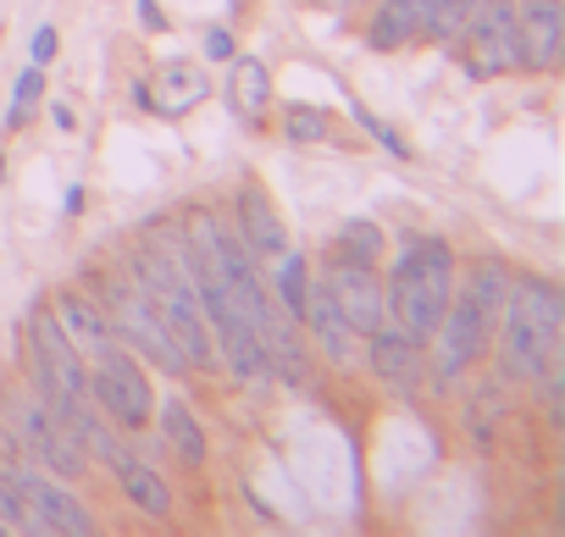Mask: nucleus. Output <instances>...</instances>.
<instances>
[{"label":"nucleus","instance_id":"nucleus-32","mask_svg":"<svg viewBox=\"0 0 565 537\" xmlns=\"http://www.w3.org/2000/svg\"><path fill=\"white\" fill-rule=\"evenodd\" d=\"M78 211H84V189L73 183V189H67V216H78Z\"/></svg>","mask_w":565,"mask_h":537},{"label":"nucleus","instance_id":"nucleus-12","mask_svg":"<svg viewBox=\"0 0 565 537\" xmlns=\"http://www.w3.org/2000/svg\"><path fill=\"white\" fill-rule=\"evenodd\" d=\"M515 45H521V67H537V73L559 67V51H565V7L559 0H521Z\"/></svg>","mask_w":565,"mask_h":537},{"label":"nucleus","instance_id":"nucleus-34","mask_svg":"<svg viewBox=\"0 0 565 537\" xmlns=\"http://www.w3.org/2000/svg\"><path fill=\"white\" fill-rule=\"evenodd\" d=\"M0 531H7V526H0Z\"/></svg>","mask_w":565,"mask_h":537},{"label":"nucleus","instance_id":"nucleus-31","mask_svg":"<svg viewBox=\"0 0 565 537\" xmlns=\"http://www.w3.org/2000/svg\"><path fill=\"white\" fill-rule=\"evenodd\" d=\"M139 18H145V29H150V34H161V29H167V18H161L156 0H139Z\"/></svg>","mask_w":565,"mask_h":537},{"label":"nucleus","instance_id":"nucleus-30","mask_svg":"<svg viewBox=\"0 0 565 537\" xmlns=\"http://www.w3.org/2000/svg\"><path fill=\"white\" fill-rule=\"evenodd\" d=\"M205 56H216V62H227V56H233V40H227L222 29H211V34H205Z\"/></svg>","mask_w":565,"mask_h":537},{"label":"nucleus","instance_id":"nucleus-9","mask_svg":"<svg viewBox=\"0 0 565 537\" xmlns=\"http://www.w3.org/2000/svg\"><path fill=\"white\" fill-rule=\"evenodd\" d=\"M0 471L18 482V493H23V504H29V515H34L40 531H62V537H89V531H95L89 509H84L67 487H56L51 476H40L29 460H7Z\"/></svg>","mask_w":565,"mask_h":537},{"label":"nucleus","instance_id":"nucleus-6","mask_svg":"<svg viewBox=\"0 0 565 537\" xmlns=\"http://www.w3.org/2000/svg\"><path fill=\"white\" fill-rule=\"evenodd\" d=\"M89 399L111 416V421H122V427H150V416H156V399H150V383H145V372H139V361L128 355V344L117 350V344H106L100 355H95V372H89Z\"/></svg>","mask_w":565,"mask_h":537},{"label":"nucleus","instance_id":"nucleus-25","mask_svg":"<svg viewBox=\"0 0 565 537\" xmlns=\"http://www.w3.org/2000/svg\"><path fill=\"white\" fill-rule=\"evenodd\" d=\"M40 89H45V73H40V67H29V73L18 78V89H12V106H7V128H23V122L34 117V100H40Z\"/></svg>","mask_w":565,"mask_h":537},{"label":"nucleus","instance_id":"nucleus-1","mask_svg":"<svg viewBox=\"0 0 565 537\" xmlns=\"http://www.w3.org/2000/svg\"><path fill=\"white\" fill-rule=\"evenodd\" d=\"M565 300L543 278H521L504 289V372L521 383H548L559 361Z\"/></svg>","mask_w":565,"mask_h":537},{"label":"nucleus","instance_id":"nucleus-2","mask_svg":"<svg viewBox=\"0 0 565 537\" xmlns=\"http://www.w3.org/2000/svg\"><path fill=\"white\" fill-rule=\"evenodd\" d=\"M388 305H394V327L411 339V344H433L438 333V316L455 294V255L449 244L438 238H411L394 278H388Z\"/></svg>","mask_w":565,"mask_h":537},{"label":"nucleus","instance_id":"nucleus-11","mask_svg":"<svg viewBox=\"0 0 565 537\" xmlns=\"http://www.w3.org/2000/svg\"><path fill=\"white\" fill-rule=\"evenodd\" d=\"M18 432L29 438V449L40 454V465H51L56 476H78L84 471V438H78V427H67L40 394L18 410Z\"/></svg>","mask_w":565,"mask_h":537},{"label":"nucleus","instance_id":"nucleus-28","mask_svg":"<svg viewBox=\"0 0 565 537\" xmlns=\"http://www.w3.org/2000/svg\"><path fill=\"white\" fill-rule=\"evenodd\" d=\"M355 117H361V122H366V128L377 133V144H388V155H399V161H405V139H399L394 128H383V122H377L372 111H361V106H355Z\"/></svg>","mask_w":565,"mask_h":537},{"label":"nucleus","instance_id":"nucleus-24","mask_svg":"<svg viewBox=\"0 0 565 537\" xmlns=\"http://www.w3.org/2000/svg\"><path fill=\"white\" fill-rule=\"evenodd\" d=\"M477 7H482V0H438V7H433V23H427V40H438V45L460 40L466 23L477 18Z\"/></svg>","mask_w":565,"mask_h":537},{"label":"nucleus","instance_id":"nucleus-4","mask_svg":"<svg viewBox=\"0 0 565 537\" xmlns=\"http://www.w3.org/2000/svg\"><path fill=\"white\" fill-rule=\"evenodd\" d=\"M134 278L150 294V305H156L161 327L172 333V344L183 350V361L189 366H211V327H205V311L194 300V283L183 272V260L167 255L161 244H145L139 260H134Z\"/></svg>","mask_w":565,"mask_h":537},{"label":"nucleus","instance_id":"nucleus-27","mask_svg":"<svg viewBox=\"0 0 565 537\" xmlns=\"http://www.w3.org/2000/svg\"><path fill=\"white\" fill-rule=\"evenodd\" d=\"M282 128H289V139H295V144H317V139H328V117H322L317 106H295Z\"/></svg>","mask_w":565,"mask_h":537},{"label":"nucleus","instance_id":"nucleus-7","mask_svg":"<svg viewBox=\"0 0 565 537\" xmlns=\"http://www.w3.org/2000/svg\"><path fill=\"white\" fill-rule=\"evenodd\" d=\"M106 322H111V333H122V344H134L139 355H150L156 366H167L172 377H178V372H189L183 350H178V344H172V333L161 327V316H156L150 294L139 289V278L111 289V316H106Z\"/></svg>","mask_w":565,"mask_h":537},{"label":"nucleus","instance_id":"nucleus-15","mask_svg":"<svg viewBox=\"0 0 565 537\" xmlns=\"http://www.w3.org/2000/svg\"><path fill=\"white\" fill-rule=\"evenodd\" d=\"M111 476L122 482V493L134 498V509H145L150 520H167L172 515V493H167V482L145 465V460H134V454H122V449H111Z\"/></svg>","mask_w":565,"mask_h":537},{"label":"nucleus","instance_id":"nucleus-17","mask_svg":"<svg viewBox=\"0 0 565 537\" xmlns=\"http://www.w3.org/2000/svg\"><path fill=\"white\" fill-rule=\"evenodd\" d=\"M433 7H438V0H383V12H377V23H372V45H377V51H399L405 40L427 34Z\"/></svg>","mask_w":565,"mask_h":537},{"label":"nucleus","instance_id":"nucleus-16","mask_svg":"<svg viewBox=\"0 0 565 537\" xmlns=\"http://www.w3.org/2000/svg\"><path fill=\"white\" fill-rule=\"evenodd\" d=\"M238 222H244V249H249L255 260L289 249V233H282V222H277V211H271V200H266L260 189H244V194H238Z\"/></svg>","mask_w":565,"mask_h":537},{"label":"nucleus","instance_id":"nucleus-3","mask_svg":"<svg viewBox=\"0 0 565 537\" xmlns=\"http://www.w3.org/2000/svg\"><path fill=\"white\" fill-rule=\"evenodd\" d=\"M504 289H510L504 266L499 260H482L477 272H471V283L449 294V305L438 316V333H433V344H438V383H455L460 372H471L482 361L493 311L504 305Z\"/></svg>","mask_w":565,"mask_h":537},{"label":"nucleus","instance_id":"nucleus-8","mask_svg":"<svg viewBox=\"0 0 565 537\" xmlns=\"http://www.w3.org/2000/svg\"><path fill=\"white\" fill-rule=\"evenodd\" d=\"M466 73L471 78H499L510 67H521V45H515V0H482L477 18L466 23Z\"/></svg>","mask_w":565,"mask_h":537},{"label":"nucleus","instance_id":"nucleus-33","mask_svg":"<svg viewBox=\"0 0 565 537\" xmlns=\"http://www.w3.org/2000/svg\"><path fill=\"white\" fill-rule=\"evenodd\" d=\"M0 178H7V161H0Z\"/></svg>","mask_w":565,"mask_h":537},{"label":"nucleus","instance_id":"nucleus-21","mask_svg":"<svg viewBox=\"0 0 565 537\" xmlns=\"http://www.w3.org/2000/svg\"><path fill=\"white\" fill-rule=\"evenodd\" d=\"M161 432L172 438V449L183 454V465H205V432L194 421V410L183 399H167L161 405Z\"/></svg>","mask_w":565,"mask_h":537},{"label":"nucleus","instance_id":"nucleus-22","mask_svg":"<svg viewBox=\"0 0 565 537\" xmlns=\"http://www.w3.org/2000/svg\"><path fill=\"white\" fill-rule=\"evenodd\" d=\"M333 255H339V260H366V266H377V255H383L377 222H344L339 238H333Z\"/></svg>","mask_w":565,"mask_h":537},{"label":"nucleus","instance_id":"nucleus-19","mask_svg":"<svg viewBox=\"0 0 565 537\" xmlns=\"http://www.w3.org/2000/svg\"><path fill=\"white\" fill-rule=\"evenodd\" d=\"M211 95V78L194 67V62H167L161 67V95L150 100L161 117H189L200 100Z\"/></svg>","mask_w":565,"mask_h":537},{"label":"nucleus","instance_id":"nucleus-29","mask_svg":"<svg viewBox=\"0 0 565 537\" xmlns=\"http://www.w3.org/2000/svg\"><path fill=\"white\" fill-rule=\"evenodd\" d=\"M51 56H56V29H40L34 34V67H45Z\"/></svg>","mask_w":565,"mask_h":537},{"label":"nucleus","instance_id":"nucleus-18","mask_svg":"<svg viewBox=\"0 0 565 537\" xmlns=\"http://www.w3.org/2000/svg\"><path fill=\"white\" fill-rule=\"evenodd\" d=\"M306 316H311V327H317V344H322V355H328L333 366H344V361L355 355V333H350L344 311L333 305L328 283H317V294H306Z\"/></svg>","mask_w":565,"mask_h":537},{"label":"nucleus","instance_id":"nucleus-23","mask_svg":"<svg viewBox=\"0 0 565 537\" xmlns=\"http://www.w3.org/2000/svg\"><path fill=\"white\" fill-rule=\"evenodd\" d=\"M306 294H311L306 260H300V255H282V266H277V305L300 322V316H306Z\"/></svg>","mask_w":565,"mask_h":537},{"label":"nucleus","instance_id":"nucleus-13","mask_svg":"<svg viewBox=\"0 0 565 537\" xmlns=\"http://www.w3.org/2000/svg\"><path fill=\"white\" fill-rule=\"evenodd\" d=\"M422 350L427 344H411L399 327L394 333H372V372L394 388V394H416L422 388V377H427V366H422Z\"/></svg>","mask_w":565,"mask_h":537},{"label":"nucleus","instance_id":"nucleus-26","mask_svg":"<svg viewBox=\"0 0 565 537\" xmlns=\"http://www.w3.org/2000/svg\"><path fill=\"white\" fill-rule=\"evenodd\" d=\"M0 526H7V531H40L29 504H23V493H18V482L7 471H0Z\"/></svg>","mask_w":565,"mask_h":537},{"label":"nucleus","instance_id":"nucleus-14","mask_svg":"<svg viewBox=\"0 0 565 537\" xmlns=\"http://www.w3.org/2000/svg\"><path fill=\"white\" fill-rule=\"evenodd\" d=\"M51 316H56V327L73 339V350H78V355H84V350H89V355H100L106 344H117L111 322H106V316H100V311H95L84 294H56Z\"/></svg>","mask_w":565,"mask_h":537},{"label":"nucleus","instance_id":"nucleus-10","mask_svg":"<svg viewBox=\"0 0 565 537\" xmlns=\"http://www.w3.org/2000/svg\"><path fill=\"white\" fill-rule=\"evenodd\" d=\"M328 294H333V305L344 311V322H350V333H361V339H372L377 327H383V305H388V294H383V278L372 272L366 260H339L333 255V266H328Z\"/></svg>","mask_w":565,"mask_h":537},{"label":"nucleus","instance_id":"nucleus-5","mask_svg":"<svg viewBox=\"0 0 565 537\" xmlns=\"http://www.w3.org/2000/svg\"><path fill=\"white\" fill-rule=\"evenodd\" d=\"M29 372H34V394L67 421L84 432L89 421V372L73 350V339L56 327L51 311H34L29 316Z\"/></svg>","mask_w":565,"mask_h":537},{"label":"nucleus","instance_id":"nucleus-20","mask_svg":"<svg viewBox=\"0 0 565 537\" xmlns=\"http://www.w3.org/2000/svg\"><path fill=\"white\" fill-rule=\"evenodd\" d=\"M227 100H233V111H238L244 122H255V117L271 106V73H266V62H255V56H238V62H233Z\"/></svg>","mask_w":565,"mask_h":537}]
</instances>
